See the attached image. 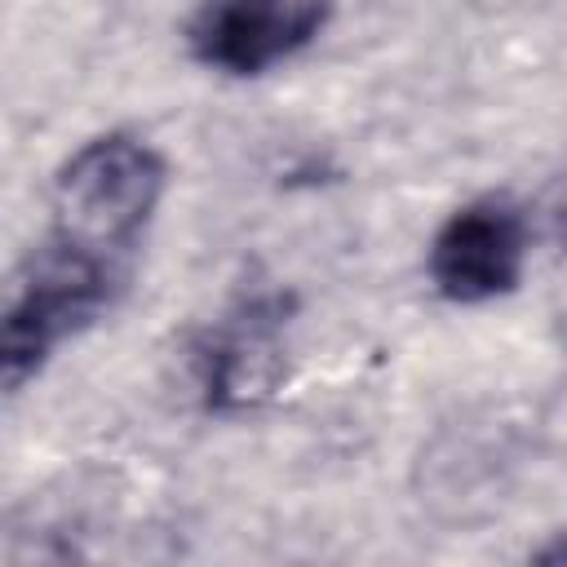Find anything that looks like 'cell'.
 I'll return each instance as SVG.
<instances>
[{
    "mask_svg": "<svg viewBox=\"0 0 567 567\" xmlns=\"http://www.w3.org/2000/svg\"><path fill=\"white\" fill-rule=\"evenodd\" d=\"M164 186L168 164L151 142L128 133L93 137L53 177L49 239L124 270L164 199Z\"/></svg>",
    "mask_w": 567,
    "mask_h": 567,
    "instance_id": "1",
    "label": "cell"
},
{
    "mask_svg": "<svg viewBox=\"0 0 567 567\" xmlns=\"http://www.w3.org/2000/svg\"><path fill=\"white\" fill-rule=\"evenodd\" d=\"M120 279H124L120 266L84 257L58 239L31 248V257L9 279V297H4V332H0L4 390L18 394L66 337L89 328L111 306Z\"/></svg>",
    "mask_w": 567,
    "mask_h": 567,
    "instance_id": "2",
    "label": "cell"
},
{
    "mask_svg": "<svg viewBox=\"0 0 567 567\" xmlns=\"http://www.w3.org/2000/svg\"><path fill=\"white\" fill-rule=\"evenodd\" d=\"M332 0H199L186 18V49L221 75H266L297 58L328 22Z\"/></svg>",
    "mask_w": 567,
    "mask_h": 567,
    "instance_id": "3",
    "label": "cell"
},
{
    "mask_svg": "<svg viewBox=\"0 0 567 567\" xmlns=\"http://www.w3.org/2000/svg\"><path fill=\"white\" fill-rule=\"evenodd\" d=\"M527 266L523 213L505 199L456 208L430 239V284L456 306H483L518 288Z\"/></svg>",
    "mask_w": 567,
    "mask_h": 567,
    "instance_id": "4",
    "label": "cell"
},
{
    "mask_svg": "<svg viewBox=\"0 0 567 567\" xmlns=\"http://www.w3.org/2000/svg\"><path fill=\"white\" fill-rule=\"evenodd\" d=\"M279 381V310L252 301L235 323H226L204 350V394L208 408H248L266 399Z\"/></svg>",
    "mask_w": 567,
    "mask_h": 567,
    "instance_id": "5",
    "label": "cell"
},
{
    "mask_svg": "<svg viewBox=\"0 0 567 567\" xmlns=\"http://www.w3.org/2000/svg\"><path fill=\"white\" fill-rule=\"evenodd\" d=\"M536 558H540V563H567V536H558L554 545L536 549Z\"/></svg>",
    "mask_w": 567,
    "mask_h": 567,
    "instance_id": "6",
    "label": "cell"
}]
</instances>
